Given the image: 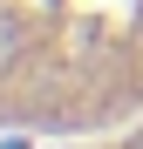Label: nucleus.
I'll use <instances>...</instances> for the list:
<instances>
[{
    "label": "nucleus",
    "instance_id": "obj_1",
    "mask_svg": "<svg viewBox=\"0 0 143 149\" xmlns=\"http://www.w3.org/2000/svg\"><path fill=\"white\" fill-rule=\"evenodd\" d=\"M20 54H27V27H20L14 14H0V68H14Z\"/></svg>",
    "mask_w": 143,
    "mask_h": 149
}]
</instances>
